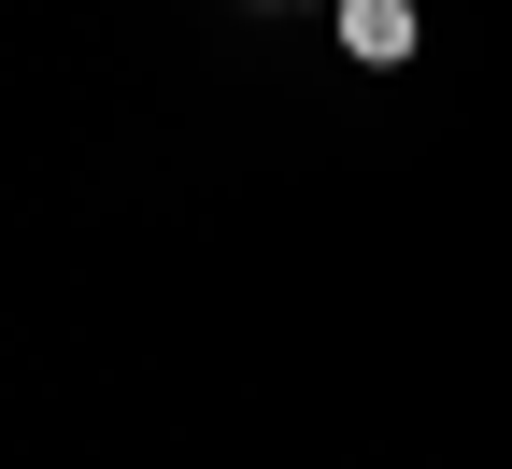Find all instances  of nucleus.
<instances>
[{"mask_svg": "<svg viewBox=\"0 0 512 469\" xmlns=\"http://www.w3.org/2000/svg\"><path fill=\"white\" fill-rule=\"evenodd\" d=\"M342 57H356V72H399V57H413V0H342Z\"/></svg>", "mask_w": 512, "mask_h": 469, "instance_id": "f257e3e1", "label": "nucleus"}, {"mask_svg": "<svg viewBox=\"0 0 512 469\" xmlns=\"http://www.w3.org/2000/svg\"><path fill=\"white\" fill-rule=\"evenodd\" d=\"M328 15H342V0H328Z\"/></svg>", "mask_w": 512, "mask_h": 469, "instance_id": "f03ea898", "label": "nucleus"}]
</instances>
